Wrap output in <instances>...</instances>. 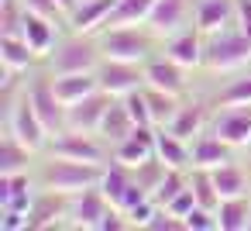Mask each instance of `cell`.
Masks as SVG:
<instances>
[{"label": "cell", "instance_id": "cell-27", "mask_svg": "<svg viewBox=\"0 0 251 231\" xmlns=\"http://www.w3.org/2000/svg\"><path fill=\"white\" fill-rule=\"evenodd\" d=\"M35 193H38V190H31L28 169H25V173H14V176H4V173H0V207L28 210L31 200H35Z\"/></svg>", "mask_w": 251, "mask_h": 231}, {"label": "cell", "instance_id": "cell-38", "mask_svg": "<svg viewBox=\"0 0 251 231\" xmlns=\"http://www.w3.org/2000/svg\"><path fill=\"white\" fill-rule=\"evenodd\" d=\"M25 11L42 14V18L55 21V25H66V11L59 7V0H25Z\"/></svg>", "mask_w": 251, "mask_h": 231}, {"label": "cell", "instance_id": "cell-25", "mask_svg": "<svg viewBox=\"0 0 251 231\" xmlns=\"http://www.w3.org/2000/svg\"><path fill=\"white\" fill-rule=\"evenodd\" d=\"M52 87H55L59 100L69 107V104L90 97L93 90H100V80H97V73H62V76H52Z\"/></svg>", "mask_w": 251, "mask_h": 231}, {"label": "cell", "instance_id": "cell-30", "mask_svg": "<svg viewBox=\"0 0 251 231\" xmlns=\"http://www.w3.org/2000/svg\"><path fill=\"white\" fill-rule=\"evenodd\" d=\"M155 7V0H114V11L107 18V28H121V25H145L148 14Z\"/></svg>", "mask_w": 251, "mask_h": 231}, {"label": "cell", "instance_id": "cell-20", "mask_svg": "<svg viewBox=\"0 0 251 231\" xmlns=\"http://www.w3.org/2000/svg\"><path fill=\"white\" fill-rule=\"evenodd\" d=\"M134 128H138V124H134V117H131V111H127L124 97H114V104L107 107V114H103V121H100V138L114 148V145H117V142H124Z\"/></svg>", "mask_w": 251, "mask_h": 231}, {"label": "cell", "instance_id": "cell-40", "mask_svg": "<svg viewBox=\"0 0 251 231\" xmlns=\"http://www.w3.org/2000/svg\"><path fill=\"white\" fill-rule=\"evenodd\" d=\"M155 210H158L155 197H148V200H141L138 207H131V210H127L131 228H148V224H151V217H155Z\"/></svg>", "mask_w": 251, "mask_h": 231}, {"label": "cell", "instance_id": "cell-5", "mask_svg": "<svg viewBox=\"0 0 251 231\" xmlns=\"http://www.w3.org/2000/svg\"><path fill=\"white\" fill-rule=\"evenodd\" d=\"M49 155H59V159H76V162H90V166H107L114 159L110 145L100 138V135H86V131H55L45 145Z\"/></svg>", "mask_w": 251, "mask_h": 231}, {"label": "cell", "instance_id": "cell-16", "mask_svg": "<svg viewBox=\"0 0 251 231\" xmlns=\"http://www.w3.org/2000/svg\"><path fill=\"white\" fill-rule=\"evenodd\" d=\"M66 214H69V197H62V193H52V190H42V186H38V193H35L31 207H28L31 231L52 228V224H59Z\"/></svg>", "mask_w": 251, "mask_h": 231}, {"label": "cell", "instance_id": "cell-9", "mask_svg": "<svg viewBox=\"0 0 251 231\" xmlns=\"http://www.w3.org/2000/svg\"><path fill=\"white\" fill-rule=\"evenodd\" d=\"M110 210H114V203L103 197V190H100V186H90V190L69 197V214H66V221H69L73 228L100 231V221H103Z\"/></svg>", "mask_w": 251, "mask_h": 231}, {"label": "cell", "instance_id": "cell-35", "mask_svg": "<svg viewBox=\"0 0 251 231\" xmlns=\"http://www.w3.org/2000/svg\"><path fill=\"white\" fill-rule=\"evenodd\" d=\"M131 173H134V179H138V183H141V186H145V190H148V193L155 197V190H158V183L165 179L169 166H165V162H162V159L155 155V159L141 162V166H138V169H131Z\"/></svg>", "mask_w": 251, "mask_h": 231}, {"label": "cell", "instance_id": "cell-12", "mask_svg": "<svg viewBox=\"0 0 251 231\" xmlns=\"http://www.w3.org/2000/svg\"><path fill=\"white\" fill-rule=\"evenodd\" d=\"M155 135H158L155 124H138L124 142H117V145L110 148V152H114V162H121V166H127V169H138L141 162L155 159Z\"/></svg>", "mask_w": 251, "mask_h": 231}, {"label": "cell", "instance_id": "cell-13", "mask_svg": "<svg viewBox=\"0 0 251 231\" xmlns=\"http://www.w3.org/2000/svg\"><path fill=\"white\" fill-rule=\"evenodd\" d=\"M203 45H206V35L193 25V28H179L176 35L165 38V56L172 62H179L182 69H196L203 66Z\"/></svg>", "mask_w": 251, "mask_h": 231}, {"label": "cell", "instance_id": "cell-21", "mask_svg": "<svg viewBox=\"0 0 251 231\" xmlns=\"http://www.w3.org/2000/svg\"><path fill=\"white\" fill-rule=\"evenodd\" d=\"M172 135H179L182 142H193L196 135H203V128H206V104H200V100H186V104H179V111L172 114V121L165 124Z\"/></svg>", "mask_w": 251, "mask_h": 231}, {"label": "cell", "instance_id": "cell-24", "mask_svg": "<svg viewBox=\"0 0 251 231\" xmlns=\"http://www.w3.org/2000/svg\"><path fill=\"white\" fill-rule=\"evenodd\" d=\"M55 28H59L55 21H49V18H42V14L25 11V31H21V38H25V42H28L42 59H45V56L55 49V42H59V38H55Z\"/></svg>", "mask_w": 251, "mask_h": 231}, {"label": "cell", "instance_id": "cell-11", "mask_svg": "<svg viewBox=\"0 0 251 231\" xmlns=\"http://www.w3.org/2000/svg\"><path fill=\"white\" fill-rule=\"evenodd\" d=\"M210 131L217 138H224L234 152L251 148V107H220Z\"/></svg>", "mask_w": 251, "mask_h": 231}, {"label": "cell", "instance_id": "cell-36", "mask_svg": "<svg viewBox=\"0 0 251 231\" xmlns=\"http://www.w3.org/2000/svg\"><path fill=\"white\" fill-rule=\"evenodd\" d=\"M182 224H186V231H220V224H217V210L200 207V203L182 217Z\"/></svg>", "mask_w": 251, "mask_h": 231}, {"label": "cell", "instance_id": "cell-23", "mask_svg": "<svg viewBox=\"0 0 251 231\" xmlns=\"http://www.w3.org/2000/svg\"><path fill=\"white\" fill-rule=\"evenodd\" d=\"M42 56L25 42V38H14V35H0V66L11 69V73H28L35 69Z\"/></svg>", "mask_w": 251, "mask_h": 231}, {"label": "cell", "instance_id": "cell-31", "mask_svg": "<svg viewBox=\"0 0 251 231\" xmlns=\"http://www.w3.org/2000/svg\"><path fill=\"white\" fill-rule=\"evenodd\" d=\"M145 97H148V111H151V121H155V128H165V124L172 121V114L179 111V104H182V97H176V93H165V90H158V87H148V83H145Z\"/></svg>", "mask_w": 251, "mask_h": 231}, {"label": "cell", "instance_id": "cell-6", "mask_svg": "<svg viewBox=\"0 0 251 231\" xmlns=\"http://www.w3.org/2000/svg\"><path fill=\"white\" fill-rule=\"evenodd\" d=\"M7 131H14L35 155L38 152H45V145H49V128L42 124V117L35 114V107H31V100H28V93L21 90V97L18 100H11L7 104Z\"/></svg>", "mask_w": 251, "mask_h": 231}, {"label": "cell", "instance_id": "cell-39", "mask_svg": "<svg viewBox=\"0 0 251 231\" xmlns=\"http://www.w3.org/2000/svg\"><path fill=\"white\" fill-rule=\"evenodd\" d=\"M0 228H4V231H28V228H31L28 210H18V207H0Z\"/></svg>", "mask_w": 251, "mask_h": 231}, {"label": "cell", "instance_id": "cell-1", "mask_svg": "<svg viewBox=\"0 0 251 231\" xmlns=\"http://www.w3.org/2000/svg\"><path fill=\"white\" fill-rule=\"evenodd\" d=\"M100 173H103V166H90V162L49 155L42 162V169H38V186L42 190H52V193H62V197H76V193L97 186L100 183Z\"/></svg>", "mask_w": 251, "mask_h": 231}, {"label": "cell", "instance_id": "cell-42", "mask_svg": "<svg viewBox=\"0 0 251 231\" xmlns=\"http://www.w3.org/2000/svg\"><path fill=\"white\" fill-rule=\"evenodd\" d=\"M234 21L241 31L251 35V0H234Z\"/></svg>", "mask_w": 251, "mask_h": 231}, {"label": "cell", "instance_id": "cell-2", "mask_svg": "<svg viewBox=\"0 0 251 231\" xmlns=\"http://www.w3.org/2000/svg\"><path fill=\"white\" fill-rule=\"evenodd\" d=\"M251 62V35L237 28V21L224 31L206 35L203 45V69L210 73H234Z\"/></svg>", "mask_w": 251, "mask_h": 231}, {"label": "cell", "instance_id": "cell-41", "mask_svg": "<svg viewBox=\"0 0 251 231\" xmlns=\"http://www.w3.org/2000/svg\"><path fill=\"white\" fill-rule=\"evenodd\" d=\"M193 207H196V193H193V186H186V190H182L176 200H169V203H165V210H169L172 217H179V221H182V217H186Z\"/></svg>", "mask_w": 251, "mask_h": 231}, {"label": "cell", "instance_id": "cell-15", "mask_svg": "<svg viewBox=\"0 0 251 231\" xmlns=\"http://www.w3.org/2000/svg\"><path fill=\"white\" fill-rule=\"evenodd\" d=\"M186 14H189V0H155L145 28L158 38H169L179 28H186Z\"/></svg>", "mask_w": 251, "mask_h": 231}, {"label": "cell", "instance_id": "cell-7", "mask_svg": "<svg viewBox=\"0 0 251 231\" xmlns=\"http://www.w3.org/2000/svg\"><path fill=\"white\" fill-rule=\"evenodd\" d=\"M25 93H28L35 114L42 117V124L49 128V135L66 128V104L59 100V93L52 87V73H38L31 83H25Z\"/></svg>", "mask_w": 251, "mask_h": 231}, {"label": "cell", "instance_id": "cell-34", "mask_svg": "<svg viewBox=\"0 0 251 231\" xmlns=\"http://www.w3.org/2000/svg\"><path fill=\"white\" fill-rule=\"evenodd\" d=\"M189 186V169H169L165 173V179L158 183V190H155V203L158 207H165L169 200H176L182 190Z\"/></svg>", "mask_w": 251, "mask_h": 231}, {"label": "cell", "instance_id": "cell-17", "mask_svg": "<svg viewBox=\"0 0 251 231\" xmlns=\"http://www.w3.org/2000/svg\"><path fill=\"white\" fill-rule=\"evenodd\" d=\"M189 148H193V169H217V166H224V162H234V148L224 142V138H217L213 131L206 135H196L193 142H189Z\"/></svg>", "mask_w": 251, "mask_h": 231}, {"label": "cell", "instance_id": "cell-43", "mask_svg": "<svg viewBox=\"0 0 251 231\" xmlns=\"http://www.w3.org/2000/svg\"><path fill=\"white\" fill-rule=\"evenodd\" d=\"M76 4H79V0H59V7L66 11V21H69V14H73V7H76Z\"/></svg>", "mask_w": 251, "mask_h": 231}, {"label": "cell", "instance_id": "cell-29", "mask_svg": "<svg viewBox=\"0 0 251 231\" xmlns=\"http://www.w3.org/2000/svg\"><path fill=\"white\" fill-rule=\"evenodd\" d=\"M217 224H220V231H251V200L248 197L220 200Z\"/></svg>", "mask_w": 251, "mask_h": 231}, {"label": "cell", "instance_id": "cell-3", "mask_svg": "<svg viewBox=\"0 0 251 231\" xmlns=\"http://www.w3.org/2000/svg\"><path fill=\"white\" fill-rule=\"evenodd\" d=\"M103 62V52H100V42L97 35H69V38H59L55 49L45 56V69L52 76H62V73H97V66Z\"/></svg>", "mask_w": 251, "mask_h": 231}, {"label": "cell", "instance_id": "cell-22", "mask_svg": "<svg viewBox=\"0 0 251 231\" xmlns=\"http://www.w3.org/2000/svg\"><path fill=\"white\" fill-rule=\"evenodd\" d=\"M155 155L169 169H193V148H189V142H182L169 128H158V135H155Z\"/></svg>", "mask_w": 251, "mask_h": 231}, {"label": "cell", "instance_id": "cell-14", "mask_svg": "<svg viewBox=\"0 0 251 231\" xmlns=\"http://www.w3.org/2000/svg\"><path fill=\"white\" fill-rule=\"evenodd\" d=\"M114 11V0H79L69 14V31L76 35H100L107 28V18Z\"/></svg>", "mask_w": 251, "mask_h": 231}, {"label": "cell", "instance_id": "cell-26", "mask_svg": "<svg viewBox=\"0 0 251 231\" xmlns=\"http://www.w3.org/2000/svg\"><path fill=\"white\" fill-rule=\"evenodd\" d=\"M31 159H35V152H31L14 131L4 128V138H0V173H4V176L25 173V169L31 166Z\"/></svg>", "mask_w": 251, "mask_h": 231}, {"label": "cell", "instance_id": "cell-8", "mask_svg": "<svg viewBox=\"0 0 251 231\" xmlns=\"http://www.w3.org/2000/svg\"><path fill=\"white\" fill-rule=\"evenodd\" d=\"M110 104H114V93L93 90L90 97H83V100L66 107V128L69 131H86V135H100V121H103Z\"/></svg>", "mask_w": 251, "mask_h": 231}, {"label": "cell", "instance_id": "cell-18", "mask_svg": "<svg viewBox=\"0 0 251 231\" xmlns=\"http://www.w3.org/2000/svg\"><path fill=\"white\" fill-rule=\"evenodd\" d=\"M145 83H148V87H158V90H165V93L186 97V76H182V66L172 62L169 56H165V59H148V62H145Z\"/></svg>", "mask_w": 251, "mask_h": 231}, {"label": "cell", "instance_id": "cell-10", "mask_svg": "<svg viewBox=\"0 0 251 231\" xmlns=\"http://www.w3.org/2000/svg\"><path fill=\"white\" fill-rule=\"evenodd\" d=\"M97 80H100V90L114 93V97H124L138 87H145V66L141 62H121V59H103L97 66Z\"/></svg>", "mask_w": 251, "mask_h": 231}, {"label": "cell", "instance_id": "cell-32", "mask_svg": "<svg viewBox=\"0 0 251 231\" xmlns=\"http://www.w3.org/2000/svg\"><path fill=\"white\" fill-rule=\"evenodd\" d=\"M213 104L217 107H251V73H241L224 90H217Z\"/></svg>", "mask_w": 251, "mask_h": 231}, {"label": "cell", "instance_id": "cell-19", "mask_svg": "<svg viewBox=\"0 0 251 231\" xmlns=\"http://www.w3.org/2000/svg\"><path fill=\"white\" fill-rule=\"evenodd\" d=\"M193 25L203 35H213V31L230 28L234 25V0H196Z\"/></svg>", "mask_w": 251, "mask_h": 231}, {"label": "cell", "instance_id": "cell-37", "mask_svg": "<svg viewBox=\"0 0 251 231\" xmlns=\"http://www.w3.org/2000/svg\"><path fill=\"white\" fill-rule=\"evenodd\" d=\"M124 104H127V111H131L134 124H155V121H151V111H148V97H145V87H138V90L124 93Z\"/></svg>", "mask_w": 251, "mask_h": 231}, {"label": "cell", "instance_id": "cell-44", "mask_svg": "<svg viewBox=\"0 0 251 231\" xmlns=\"http://www.w3.org/2000/svg\"><path fill=\"white\" fill-rule=\"evenodd\" d=\"M248 169H251V166H248Z\"/></svg>", "mask_w": 251, "mask_h": 231}, {"label": "cell", "instance_id": "cell-28", "mask_svg": "<svg viewBox=\"0 0 251 231\" xmlns=\"http://www.w3.org/2000/svg\"><path fill=\"white\" fill-rule=\"evenodd\" d=\"M213 173V183H217V193L220 200H230V197H248V186H251V173L241 169L237 162H224Z\"/></svg>", "mask_w": 251, "mask_h": 231}, {"label": "cell", "instance_id": "cell-33", "mask_svg": "<svg viewBox=\"0 0 251 231\" xmlns=\"http://www.w3.org/2000/svg\"><path fill=\"white\" fill-rule=\"evenodd\" d=\"M25 31V0H0V35L21 38Z\"/></svg>", "mask_w": 251, "mask_h": 231}, {"label": "cell", "instance_id": "cell-4", "mask_svg": "<svg viewBox=\"0 0 251 231\" xmlns=\"http://www.w3.org/2000/svg\"><path fill=\"white\" fill-rule=\"evenodd\" d=\"M155 38L145 25H121V28H103L97 35L100 42V52L103 59H121V62H148L151 59V49H155Z\"/></svg>", "mask_w": 251, "mask_h": 231}]
</instances>
